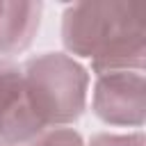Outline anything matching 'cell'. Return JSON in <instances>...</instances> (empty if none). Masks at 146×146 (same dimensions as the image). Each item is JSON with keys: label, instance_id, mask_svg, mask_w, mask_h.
<instances>
[{"label": "cell", "instance_id": "6", "mask_svg": "<svg viewBox=\"0 0 146 146\" xmlns=\"http://www.w3.org/2000/svg\"><path fill=\"white\" fill-rule=\"evenodd\" d=\"M25 146H84V139L73 128H48L41 130Z\"/></svg>", "mask_w": 146, "mask_h": 146}, {"label": "cell", "instance_id": "4", "mask_svg": "<svg viewBox=\"0 0 146 146\" xmlns=\"http://www.w3.org/2000/svg\"><path fill=\"white\" fill-rule=\"evenodd\" d=\"M41 130L25 100L21 66L0 59V146H25Z\"/></svg>", "mask_w": 146, "mask_h": 146}, {"label": "cell", "instance_id": "5", "mask_svg": "<svg viewBox=\"0 0 146 146\" xmlns=\"http://www.w3.org/2000/svg\"><path fill=\"white\" fill-rule=\"evenodd\" d=\"M41 2H2L0 0V55L25 52L41 23Z\"/></svg>", "mask_w": 146, "mask_h": 146}, {"label": "cell", "instance_id": "3", "mask_svg": "<svg viewBox=\"0 0 146 146\" xmlns=\"http://www.w3.org/2000/svg\"><path fill=\"white\" fill-rule=\"evenodd\" d=\"M91 110L107 125L141 128L146 114L144 71H112L96 75Z\"/></svg>", "mask_w": 146, "mask_h": 146}, {"label": "cell", "instance_id": "2", "mask_svg": "<svg viewBox=\"0 0 146 146\" xmlns=\"http://www.w3.org/2000/svg\"><path fill=\"white\" fill-rule=\"evenodd\" d=\"M25 100L43 130L75 123L89 96V71L66 52H41L21 66Z\"/></svg>", "mask_w": 146, "mask_h": 146}, {"label": "cell", "instance_id": "7", "mask_svg": "<svg viewBox=\"0 0 146 146\" xmlns=\"http://www.w3.org/2000/svg\"><path fill=\"white\" fill-rule=\"evenodd\" d=\"M84 146H144V132H125V135H116V132H100L94 135L89 139V144Z\"/></svg>", "mask_w": 146, "mask_h": 146}, {"label": "cell", "instance_id": "1", "mask_svg": "<svg viewBox=\"0 0 146 146\" xmlns=\"http://www.w3.org/2000/svg\"><path fill=\"white\" fill-rule=\"evenodd\" d=\"M62 43L73 59H89L91 73L144 71V2H75L62 14Z\"/></svg>", "mask_w": 146, "mask_h": 146}]
</instances>
